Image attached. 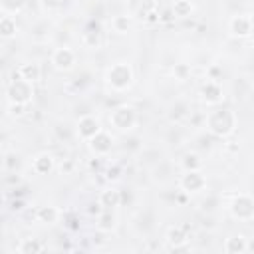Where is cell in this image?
Segmentation results:
<instances>
[{
  "instance_id": "obj_1",
  "label": "cell",
  "mask_w": 254,
  "mask_h": 254,
  "mask_svg": "<svg viewBox=\"0 0 254 254\" xmlns=\"http://www.w3.org/2000/svg\"><path fill=\"white\" fill-rule=\"evenodd\" d=\"M236 125H238V117H236V111L230 107H214L204 117L206 131L218 139H226V137L234 135Z\"/></svg>"
},
{
  "instance_id": "obj_2",
  "label": "cell",
  "mask_w": 254,
  "mask_h": 254,
  "mask_svg": "<svg viewBox=\"0 0 254 254\" xmlns=\"http://www.w3.org/2000/svg\"><path fill=\"white\" fill-rule=\"evenodd\" d=\"M103 79L109 89L121 93V91L131 89V85L135 83V69L129 62H113L111 65H107Z\"/></svg>"
},
{
  "instance_id": "obj_3",
  "label": "cell",
  "mask_w": 254,
  "mask_h": 254,
  "mask_svg": "<svg viewBox=\"0 0 254 254\" xmlns=\"http://www.w3.org/2000/svg\"><path fill=\"white\" fill-rule=\"evenodd\" d=\"M137 121H139L137 109H135L133 105H129V103H119V105H115V107L111 109V113H109V123H111V127H115L117 131H123V133L135 129Z\"/></svg>"
},
{
  "instance_id": "obj_4",
  "label": "cell",
  "mask_w": 254,
  "mask_h": 254,
  "mask_svg": "<svg viewBox=\"0 0 254 254\" xmlns=\"http://www.w3.org/2000/svg\"><path fill=\"white\" fill-rule=\"evenodd\" d=\"M6 99L8 103H32L34 99V83L26 81L22 77H14L6 87Z\"/></svg>"
},
{
  "instance_id": "obj_5",
  "label": "cell",
  "mask_w": 254,
  "mask_h": 254,
  "mask_svg": "<svg viewBox=\"0 0 254 254\" xmlns=\"http://www.w3.org/2000/svg\"><path fill=\"white\" fill-rule=\"evenodd\" d=\"M228 210H230V216L234 220H240V222L252 220L254 218V196H250L246 192L234 194L230 204H228Z\"/></svg>"
},
{
  "instance_id": "obj_6",
  "label": "cell",
  "mask_w": 254,
  "mask_h": 254,
  "mask_svg": "<svg viewBox=\"0 0 254 254\" xmlns=\"http://www.w3.org/2000/svg\"><path fill=\"white\" fill-rule=\"evenodd\" d=\"M208 181H206V175L202 173V169H194V171H185L181 177H179V187L183 192L187 194H196V192H202L206 189Z\"/></svg>"
},
{
  "instance_id": "obj_7",
  "label": "cell",
  "mask_w": 254,
  "mask_h": 254,
  "mask_svg": "<svg viewBox=\"0 0 254 254\" xmlns=\"http://www.w3.org/2000/svg\"><path fill=\"white\" fill-rule=\"evenodd\" d=\"M226 28H228V34H230L232 38H236V40H246V38H250V36L254 34V20H252L250 14H234V16L228 20Z\"/></svg>"
},
{
  "instance_id": "obj_8",
  "label": "cell",
  "mask_w": 254,
  "mask_h": 254,
  "mask_svg": "<svg viewBox=\"0 0 254 254\" xmlns=\"http://www.w3.org/2000/svg\"><path fill=\"white\" fill-rule=\"evenodd\" d=\"M50 64L58 71H71L75 67V64H77V54L69 46H60V48H56L52 52Z\"/></svg>"
},
{
  "instance_id": "obj_9",
  "label": "cell",
  "mask_w": 254,
  "mask_h": 254,
  "mask_svg": "<svg viewBox=\"0 0 254 254\" xmlns=\"http://www.w3.org/2000/svg\"><path fill=\"white\" fill-rule=\"evenodd\" d=\"M113 145H115V139H113V135H111L109 131H105V129H101L95 137H91V139L87 141V149H89V153L95 155V157H105V155H109L111 149H113Z\"/></svg>"
},
{
  "instance_id": "obj_10",
  "label": "cell",
  "mask_w": 254,
  "mask_h": 254,
  "mask_svg": "<svg viewBox=\"0 0 254 254\" xmlns=\"http://www.w3.org/2000/svg\"><path fill=\"white\" fill-rule=\"evenodd\" d=\"M101 129H103V127H101L99 119H97L95 115H91V113L81 115V117L77 119V123H75V133H77V137H79L81 141H85V143H87L91 137H95Z\"/></svg>"
},
{
  "instance_id": "obj_11",
  "label": "cell",
  "mask_w": 254,
  "mask_h": 254,
  "mask_svg": "<svg viewBox=\"0 0 254 254\" xmlns=\"http://www.w3.org/2000/svg\"><path fill=\"white\" fill-rule=\"evenodd\" d=\"M198 95H200L202 103H206V105H218V103H222V99H224L222 83H220V81H214V79H206V81L200 85Z\"/></svg>"
},
{
  "instance_id": "obj_12",
  "label": "cell",
  "mask_w": 254,
  "mask_h": 254,
  "mask_svg": "<svg viewBox=\"0 0 254 254\" xmlns=\"http://www.w3.org/2000/svg\"><path fill=\"white\" fill-rule=\"evenodd\" d=\"M165 240H167V248L177 252V250H183V248H185V244L189 242V232H187V228H185V226L177 224V226H171V228L167 230Z\"/></svg>"
},
{
  "instance_id": "obj_13",
  "label": "cell",
  "mask_w": 254,
  "mask_h": 254,
  "mask_svg": "<svg viewBox=\"0 0 254 254\" xmlns=\"http://www.w3.org/2000/svg\"><path fill=\"white\" fill-rule=\"evenodd\" d=\"M56 167V159L52 153H38L34 159H32V171L40 177H46L54 171Z\"/></svg>"
},
{
  "instance_id": "obj_14",
  "label": "cell",
  "mask_w": 254,
  "mask_h": 254,
  "mask_svg": "<svg viewBox=\"0 0 254 254\" xmlns=\"http://www.w3.org/2000/svg\"><path fill=\"white\" fill-rule=\"evenodd\" d=\"M117 228V214L115 210H109V208H103L97 216H95V230L97 232H113Z\"/></svg>"
},
{
  "instance_id": "obj_15",
  "label": "cell",
  "mask_w": 254,
  "mask_h": 254,
  "mask_svg": "<svg viewBox=\"0 0 254 254\" xmlns=\"http://www.w3.org/2000/svg\"><path fill=\"white\" fill-rule=\"evenodd\" d=\"M81 44L85 48H89V50H97L101 46V26L95 24V22H91L85 28V32L81 34Z\"/></svg>"
},
{
  "instance_id": "obj_16",
  "label": "cell",
  "mask_w": 254,
  "mask_h": 254,
  "mask_svg": "<svg viewBox=\"0 0 254 254\" xmlns=\"http://www.w3.org/2000/svg\"><path fill=\"white\" fill-rule=\"evenodd\" d=\"M16 73H18V77H22L26 81H32V83H36V81L42 79V67L36 62H24V64H20Z\"/></svg>"
},
{
  "instance_id": "obj_17",
  "label": "cell",
  "mask_w": 254,
  "mask_h": 254,
  "mask_svg": "<svg viewBox=\"0 0 254 254\" xmlns=\"http://www.w3.org/2000/svg\"><path fill=\"white\" fill-rule=\"evenodd\" d=\"M97 202L101 204V208H109V210H115L119 204H121V192L113 187L109 189H103L97 196Z\"/></svg>"
},
{
  "instance_id": "obj_18",
  "label": "cell",
  "mask_w": 254,
  "mask_h": 254,
  "mask_svg": "<svg viewBox=\"0 0 254 254\" xmlns=\"http://www.w3.org/2000/svg\"><path fill=\"white\" fill-rule=\"evenodd\" d=\"M222 250L226 254H242L246 252V238L242 234H230L228 238H224Z\"/></svg>"
},
{
  "instance_id": "obj_19",
  "label": "cell",
  "mask_w": 254,
  "mask_h": 254,
  "mask_svg": "<svg viewBox=\"0 0 254 254\" xmlns=\"http://www.w3.org/2000/svg\"><path fill=\"white\" fill-rule=\"evenodd\" d=\"M36 220L42 224H56L60 220V210L54 204H44L36 210Z\"/></svg>"
},
{
  "instance_id": "obj_20",
  "label": "cell",
  "mask_w": 254,
  "mask_h": 254,
  "mask_svg": "<svg viewBox=\"0 0 254 254\" xmlns=\"http://www.w3.org/2000/svg\"><path fill=\"white\" fill-rule=\"evenodd\" d=\"M16 34H18V24H16V20H14L12 16L4 14V16L0 18V36H2V40H12V38H16Z\"/></svg>"
},
{
  "instance_id": "obj_21",
  "label": "cell",
  "mask_w": 254,
  "mask_h": 254,
  "mask_svg": "<svg viewBox=\"0 0 254 254\" xmlns=\"http://www.w3.org/2000/svg\"><path fill=\"white\" fill-rule=\"evenodd\" d=\"M20 254H38L42 250H46V244L40 242L38 238H22V242L16 248Z\"/></svg>"
},
{
  "instance_id": "obj_22",
  "label": "cell",
  "mask_w": 254,
  "mask_h": 254,
  "mask_svg": "<svg viewBox=\"0 0 254 254\" xmlns=\"http://www.w3.org/2000/svg\"><path fill=\"white\" fill-rule=\"evenodd\" d=\"M171 10H173V16H175V18L185 20V18L192 16V12H194V4H192L190 0H175L173 6H171Z\"/></svg>"
},
{
  "instance_id": "obj_23",
  "label": "cell",
  "mask_w": 254,
  "mask_h": 254,
  "mask_svg": "<svg viewBox=\"0 0 254 254\" xmlns=\"http://www.w3.org/2000/svg\"><path fill=\"white\" fill-rule=\"evenodd\" d=\"M131 26H133V20L129 14H117L111 18V28L115 34H127L131 30Z\"/></svg>"
},
{
  "instance_id": "obj_24",
  "label": "cell",
  "mask_w": 254,
  "mask_h": 254,
  "mask_svg": "<svg viewBox=\"0 0 254 254\" xmlns=\"http://www.w3.org/2000/svg\"><path fill=\"white\" fill-rule=\"evenodd\" d=\"M26 4H28V0H0V10H2V14L16 16L26 8Z\"/></svg>"
},
{
  "instance_id": "obj_25",
  "label": "cell",
  "mask_w": 254,
  "mask_h": 254,
  "mask_svg": "<svg viewBox=\"0 0 254 254\" xmlns=\"http://www.w3.org/2000/svg\"><path fill=\"white\" fill-rule=\"evenodd\" d=\"M181 167L183 171H194V169H202V159L196 153H185L181 159Z\"/></svg>"
},
{
  "instance_id": "obj_26",
  "label": "cell",
  "mask_w": 254,
  "mask_h": 254,
  "mask_svg": "<svg viewBox=\"0 0 254 254\" xmlns=\"http://www.w3.org/2000/svg\"><path fill=\"white\" fill-rule=\"evenodd\" d=\"M187 111H189V105L179 99V101H175V103L169 107V119H171V121H181V119L187 115Z\"/></svg>"
},
{
  "instance_id": "obj_27",
  "label": "cell",
  "mask_w": 254,
  "mask_h": 254,
  "mask_svg": "<svg viewBox=\"0 0 254 254\" xmlns=\"http://www.w3.org/2000/svg\"><path fill=\"white\" fill-rule=\"evenodd\" d=\"M40 4L46 12H60L65 6V0H40Z\"/></svg>"
},
{
  "instance_id": "obj_28",
  "label": "cell",
  "mask_w": 254,
  "mask_h": 254,
  "mask_svg": "<svg viewBox=\"0 0 254 254\" xmlns=\"http://www.w3.org/2000/svg\"><path fill=\"white\" fill-rule=\"evenodd\" d=\"M8 113L12 117H22L26 113V105L24 103H8Z\"/></svg>"
},
{
  "instance_id": "obj_29",
  "label": "cell",
  "mask_w": 254,
  "mask_h": 254,
  "mask_svg": "<svg viewBox=\"0 0 254 254\" xmlns=\"http://www.w3.org/2000/svg\"><path fill=\"white\" fill-rule=\"evenodd\" d=\"M173 73H179V77H181V79H185V77H187V73H189V65H185V64H179V65H175Z\"/></svg>"
},
{
  "instance_id": "obj_30",
  "label": "cell",
  "mask_w": 254,
  "mask_h": 254,
  "mask_svg": "<svg viewBox=\"0 0 254 254\" xmlns=\"http://www.w3.org/2000/svg\"><path fill=\"white\" fill-rule=\"evenodd\" d=\"M117 173H119V169H117V167H113V171L109 169V171H107V179H109V181H117V179H119V175H117Z\"/></svg>"
},
{
  "instance_id": "obj_31",
  "label": "cell",
  "mask_w": 254,
  "mask_h": 254,
  "mask_svg": "<svg viewBox=\"0 0 254 254\" xmlns=\"http://www.w3.org/2000/svg\"><path fill=\"white\" fill-rule=\"evenodd\" d=\"M246 252H254V236L246 238Z\"/></svg>"
}]
</instances>
